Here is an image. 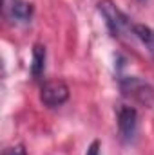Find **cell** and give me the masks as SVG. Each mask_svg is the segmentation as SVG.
<instances>
[{
    "mask_svg": "<svg viewBox=\"0 0 154 155\" xmlns=\"http://www.w3.org/2000/svg\"><path fill=\"white\" fill-rule=\"evenodd\" d=\"M69 87L65 81L62 79H51V81H45L40 88V101L45 105V107H60L64 105L67 99H69Z\"/></svg>",
    "mask_w": 154,
    "mask_h": 155,
    "instance_id": "3",
    "label": "cell"
},
{
    "mask_svg": "<svg viewBox=\"0 0 154 155\" xmlns=\"http://www.w3.org/2000/svg\"><path fill=\"white\" fill-rule=\"evenodd\" d=\"M120 90L125 97L138 101L145 107H151L154 103V87L138 76L120 78Z\"/></svg>",
    "mask_w": 154,
    "mask_h": 155,
    "instance_id": "1",
    "label": "cell"
},
{
    "mask_svg": "<svg viewBox=\"0 0 154 155\" xmlns=\"http://www.w3.org/2000/svg\"><path fill=\"white\" fill-rule=\"evenodd\" d=\"M45 47L42 43H35L33 45V54H31V76L33 78H40L45 71Z\"/></svg>",
    "mask_w": 154,
    "mask_h": 155,
    "instance_id": "6",
    "label": "cell"
},
{
    "mask_svg": "<svg viewBox=\"0 0 154 155\" xmlns=\"http://www.w3.org/2000/svg\"><path fill=\"white\" fill-rule=\"evenodd\" d=\"M118 130L123 141H132L138 130V112L132 107H121L118 112Z\"/></svg>",
    "mask_w": 154,
    "mask_h": 155,
    "instance_id": "5",
    "label": "cell"
},
{
    "mask_svg": "<svg viewBox=\"0 0 154 155\" xmlns=\"http://www.w3.org/2000/svg\"><path fill=\"white\" fill-rule=\"evenodd\" d=\"M85 155H100V141H93V143L89 144Z\"/></svg>",
    "mask_w": 154,
    "mask_h": 155,
    "instance_id": "9",
    "label": "cell"
},
{
    "mask_svg": "<svg viewBox=\"0 0 154 155\" xmlns=\"http://www.w3.org/2000/svg\"><path fill=\"white\" fill-rule=\"evenodd\" d=\"M98 11H100V15L103 16L107 29H109L114 36H120V35L125 33L127 29H132V24L129 22L127 15L116 5L113 0H100V2H98Z\"/></svg>",
    "mask_w": 154,
    "mask_h": 155,
    "instance_id": "2",
    "label": "cell"
},
{
    "mask_svg": "<svg viewBox=\"0 0 154 155\" xmlns=\"http://www.w3.org/2000/svg\"><path fill=\"white\" fill-rule=\"evenodd\" d=\"M5 15L16 24H29L35 13V7L27 0H4Z\"/></svg>",
    "mask_w": 154,
    "mask_h": 155,
    "instance_id": "4",
    "label": "cell"
},
{
    "mask_svg": "<svg viewBox=\"0 0 154 155\" xmlns=\"http://www.w3.org/2000/svg\"><path fill=\"white\" fill-rule=\"evenodd\" d=\"M2 155H27V153H26V148H24L22 144H15V146L5 148Z\"/></svg>",
    "mask_w": 154,
    "mask_h": 155,
    "instance_id": "8",
    "label": "cell"
},
{
    "mask_svg": "<svg viewBox=\"0 0 154 155\" xmlns=\"http://www.w3.org/2000/svg\"><path fill=\"white\" fill-rule=\"evenodd\" d=\"M131 31H132V35L136 38L147 47L149 54L154 58V29L152 27H149L145 24H132V29Z\"/></svg>",
    "mask_w": 154,
    "mask_h": 155,
    "instance_id": "7",
    "label": "cell"
}]
</instances>
